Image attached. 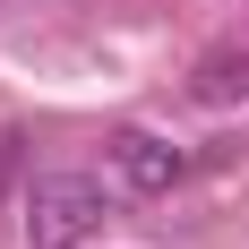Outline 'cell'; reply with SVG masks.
Returning <instances> with one entry per match:
<instances>
[{
  "mask_svg": "<svg viewBox=\"0 0 249 249\" xmlns=\"http://www.w3.org/2000/svg\"><path fill=\"white\" fill-rule=\"evenodd\" d=\"M103 232V180L86 172H43L26 189V241L35 249H77Z\"/></svg>",
  "mask_w": 249,
  "mask_h": 249,
  "instance_id": "obj_1",
  "label": "cell"
},
{
  "mask_svg": "<svg viewBox=\"0 0 249 249\" xmlns=\"http://www.w3.org/2000/svg\"><path fill=\"white\" fill-rule=\"evenodd\" d=\"M112 172H121L138 198H163V189H172L189 163H180L172 138H155V129H121V138H112Z\"/></svg>",
  "mask_w": 249,
  "mask_h": 249,
  "instance_id": "obj_2",
  "label": "cell"
},
{
  "mask_svg": "<svg viewBox=\"0 0 249 249\" xmlns=\"http://www.w3.org/2000/svg\"><path fill=\"white\" fill-rule=\"evenodd\" d=\"M189 95H198V103H241V95H249V43L206 52L198 69H189Z\"/></svg>",
  "mask_w": 249,
  "mask_h": 249,
  "instance_id": "obj_3",
  "label": "cell"
}]
</instances>
